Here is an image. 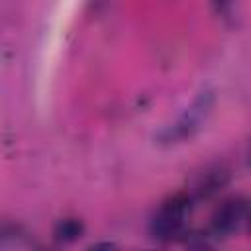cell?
Masks as SVG:
<instances>
[{"mask_svg":"<svg viewBox=\"0 0 251 251\" xmlns=\"http://www.w3.org/2000/svg\"><path fill=\"white\" fill-rule=\"evenodd\" d=\"M194 208V200L186 190L167 196L149 220V233L161 243L182 241L190 231L188 220Z\"/></svg>","mask_w":251,"mask_h":251,"instance_id":"cell-1","label":"cell"},{"mask_svg":"<svg viewBox=\"0 0 251 251\" xmlns=\"http://www.w3.org/2000/svg\"><path fill=\"white\" fill-rule=\"evenodd\" d=\"M216 104V94L212 88H202L192 102L176 116L175 122L163 126L157 133H155V141L159 145H176L182 141L192 139L208 122V118L212 116Z\"/></svg>","mask_w":251,"mask_h":251,"instance_id":"cell-2","label":"cell"},{"mask_svg":"<svg viewBox=\"0 0 251 251\" xmlns=\"http://www.w3.org/2000/svg\"><path fill=\"white\" fill-rule=\"evenodd\" d=\"M247 216H249V206L243 198H239V196L224 198L214 208V212L210 216L208 231L218 239L220 237H229L241 227V224L247 220Z\"/></svg>","mask_w":251,"mask_h":251,"instance_id":"cell-3","label":"cell"},{"mask_svg":"<svg viewBox=\"0 0 251 251\" xmlns=\"http://www.w3.org/2000/svg\"><path fill=\"white\" fill-rule=\"evenodd\" d=\"M231 180V173L226 165L222 163H214V165H206L200 173H196V176L192 178L190 188L186 190L194 202L198 200H210L216 194H220Z\"/></svg>","mask_w":251,"mask_h":251,"instance_id":"cell-4","label":"cell"},{"mask_svg":"<svg viewBox=\"0 0 251 251\" xmlns=\"http://www.w3.org/2000/svg\"><path fill=\"white\" fill-rule=\"evenodd\" d=\"M0 251H43L37 239L18 224H4L0 233Z\"/></svg>","mask_w":251,"mask_h":251,"instance_id":"cell-5","label":"cell"},{"mask_svg":"<svg viewBox=\"0 0 251 251\" xmlns=\"http://www.w3.org/2000/svg\"><path fill=\"white\" fill-rule=\"evenodd\" d=\"M86 231V226L80 218L76 216H65V218H59L53 226V239L61 245H71V243H76Z\"/></svg>","mask_w":251,"mask_h":251,"instance_id":"cell-6","label":"cell"},{"mask_svg":"<svg viewBox=\"0 0 251 251\" xmlns=\"http://www.w3.org/2000/svg\"><path fill=\"white\" fill-rule=\"evenodd\" d=\"M214 10L218 12V16L222 18V20H231V22H235V18L233 16H237L235 14V6L233 4H214Z\"/></svg>","mask_w":251,"mask_h":251,"instance_id":"cell-7","label":"cell"},{"mask_svg":"<svg viewBox=\"0 0 251 251\" xmlns=\"http://www.w3.org/2000/svg\"><path fill=\"white\" fill-rule=\"evenodd\" d=\"M86 251H118V245H116L114 241L104 239V241H96V243H92Z\"/></svg>","mask_w":251,"mask_h":251,"instance_id":"cell-8","label":"cell"},{"mask_svg":"<svg viewBox=\"0 0 251 251\" xmlns=\"http://www.w3.org/2000/svg\"><path fill=\"white\" fill-rule=\"evenodd\" d=\"M141 251H157V249H141Z\"/></svg>","mask_w":251,"mask_h":251,"instance_id":"cell-9","label":"cell"},{"mask_svg":"<svg viewBox=\"0 0 251 251\" xmlns=\"http://www.w3.org/2000/svg\"><path fill=\"white\" fill-rule=\"evenodd\" d=\"M249 226H251V214H249Z\"/></svg>","mask_w":251,"mask_h":251,"instance_id":"cell-10","label":"cell"}]
</instances>
